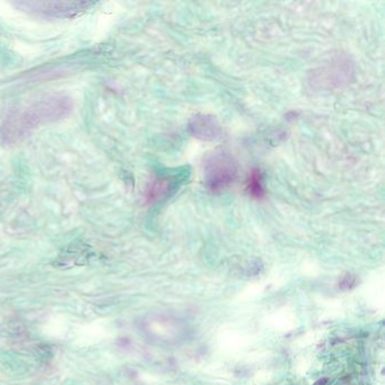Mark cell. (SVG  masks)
I'll return each mask as SVG.
<instances>
[{"label": "cell", "mask_w": 385, "mask_h": 385, "mask_svg": "<svg viewBox=\"0 0 385 385\" xmlns=\"http://www.w3.org/2000/svg\"><path fill=\"white\" fill-rule=\"evenodd\" d=\"M73 101L65 94H48L10 108L0 124V143L15 147L45 124L68 118Z\"/></svg>", "instance_id": "cell-1"}, {"label": "cell", "mask_w": 385, "mask_h": 385, "mask_svg": "<svg viewBox=\"0 0 385 385\" xmlns=\"http://www.w3.org/2000/svg\"><path fill=\"white\" fill-rule=\"evenodd\" d=\"M205 183L208 191L220 194L236 181L239 164L232 154L225 150H216L206 157L204 165Z\"/></svg>", "instance_id": "cell-2"}, {"label": "cell", "mask_w": 385, "mask_h": 385, "mask_svg": "<svg viewBox=\"0 0 385 385\" xmlns=\"http://www.w3.org/2000/svg\"><path fill=\"white\" fill-rule=\"evenodd\" d=\"M17 10L32 16L45 19H71L80 16L93 6L91 1H31L22 0L13 3Z\"/></svg>", "instance_id": "cell-3"}, {"label": "cell", "mask_w": 385, "mask_h": 385, "mask_svg": "<svg viewBox=\"0 0 385 385\" xmlns=\"http://www.w3.org/2000/svg\"><path fill=\"white\" fill-rule=\"evenodd\" d=\"M353 73V62L349 58L338 56L325 66L314 70L311 77V84L320 89H337L348 83Z\"/></svg>", "instance_id": "cell-4"}, {"label": "cell", "mask_w": 385, "mask_h": 385, "mask_svg": "<svg viewBox=\"0 0 385 385\" xmlns=\"http://www.w3.org/2000/svg\"><path fill=\"white\" fill-rule=\"evenodd\" d=\"M188 130L192 137L204 141H213L223 134V129L216 117L205 113H198L190 119Z\"/></svg>", "instance_id": "cell-5"}, {"label": "cell", "mask_w": 385, "mask_h": 385, "mask_svg": "<svg viewBox=\"0 0 385 385\" xmlns=\"http://www.w3.org/2000/svg\"><path fill=\"white\" fill-rule=\"evenodd\" d=\"M178 189L176 178L159 176L150 182L145 192V200L148 205L159 204L171 197Z\"/></svg>", "instance_id": "cell-6"}, {"label": "cell", "mask_w": 385, "mask_h": 385, "mask_svg": "<svg viewBox=\"0 0 385 385\" xmlns=\"http://www.w3.org/2000/svg\"><path fill=\"white\" fill-rule=\"evenodd\" d=\"M245 189H246L248 196L255 200H262L266 197L267 191H266L264 176L261 170L255 167L250 171L248 178H246Z\"/></svg>", "instance_id": "cell-7"}, {"label": "cell", "mask_w": 385, "mask_h": 385, "mask_svg": "<svg viewBox=\"0 0 385 385\" xmlns=\"http://www.w3.org/2000/svg\"><path fill=\"white\" fill-rule=\"evenodd\" d=\"M358 285V278L356 276H353V275H347L345 276L342 279L340 280L339 283V287L340 290H351L353 288Z\"/></svg>", "instance_id": "cell-8"}, {"label": "cell", "mask_w": 385, "mask_h": 385, "mask_svg": "<svg viewBox=\"0 0 385 385\" xmlns=\"http://www.w3.org/2000/svg\"><path fill=\"white\" fill-rule=\"evenodd\" d=\"M325 382H327V379L320 380V381H318V382L313 385H325Z\"/></svg>", "instance_id": "cell-9"}]
</instances>
